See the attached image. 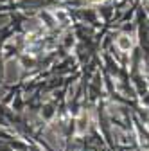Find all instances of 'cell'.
I'll return each mask as SVG.
<instances>
[{
    "mask_svg": "<svg viewBox=\"0 0 149 151\" xmlns=\"http://www.w3.org/2000/svg\"><path fill=\"white\" fill-rule=\"evenodd\" d=\"M117 43H119V47H120L122 50H128L129 47H131V42H129V38H128V36H120Z\"/></svg>",
    "mask_w": 149,
    "mask_h": 151,
    "instance_id": "6da1fadb",
    "label": "cell"
}]
</instances>
